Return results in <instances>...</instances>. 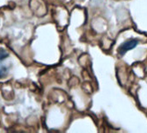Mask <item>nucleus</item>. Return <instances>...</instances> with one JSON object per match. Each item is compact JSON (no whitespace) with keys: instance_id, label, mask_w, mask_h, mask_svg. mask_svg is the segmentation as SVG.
Here are the masks:
<instances>
[{"instance_id":"nucleus-3","label":"nucleus","mask_w":147,"mask_h":133,"mask_svg":"<svg viewBox=\"0 0 147 133\" xmlns=\"http://www.w3.org/2000/svg\"><path fill=\"white\" fill-rule=\"evenodd\" d=\"M9 56V53L3 48H0V60H4Z\"/></svg>"},{"instance_id":"nucleus-1","label":"nucleus","mask_w":147,"mask_h":133,"mask_svg":"<svg viewBox=\"0 0 147 133\" xmlns=\"http://www.w3.org/2000/svg\"><path fill=\"white\" fill-rule=\"evenodd\" d=\"M138 44V40L137 39H130L123 42L118 48V52L120 55H124L127 51L134 48Z\"/></svg>"},{"instance_id":"nucleus-2","label":"nucleus","mask_w":147,"mask_h":133,"mask_svg":"<svg viewBox=\"0 0 147 133\" xmlns=\"http://www.w3.org/2000/svg\"><path fill=\"white\" fill-rule=\"evenodd\" d=\"M2 60H0V78H2V77H5L7 73H8V69H7V66H5V65H3L1 63Z\"/></svg>"}]
</instances>
